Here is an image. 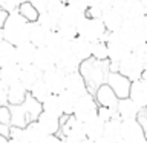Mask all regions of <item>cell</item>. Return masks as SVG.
<instances>
[{
	"label": "cell",
	"mask_w": 147,
	"mask_h": 143,
	"mask_svg": "<svg viewBox=\"0 0 147 143\" xmlns=\"http://www.w3.org/2000/svg\"><path fill=\"white\" fill-rule=\"evenodd\" d=\"M29 94L34 97V99H37L38 101H43L46 97H48L49 94H52V92L49 91V88L46 86V83L43 82V78H41L40 82H37L35 85L29 89Z\"/></svg>",
	"instance_id": "obj_41"
},
{
	"label": "cell",
	"mask_w": 147,
	"mask_h": 143,
	"mask_svg": "<svg viewBox=\"0 0 147 143\" xmlns=\"http://www.w3.org/2000/svg\"><path fill=\"white\" fill-rule=\"evenodd\" d=\"M80 72L83 74V77H84L89 91L95 92L96 88H98L101 83L106 82V77H107L109 69H106L104 62L90 57V59L84 60V62H81Z\"/></svg>",
	"instance_id": "obj_3"
},
{
	"label": "cell",
	"mask_w": 147,
	"mask_h": 143,
	"mask_svg": "<svg viewBox=\"0 0 147 143\" xmlns=\"http://www.w3.org/2000/svg\"><path fill=\"white\" fill-rule=\"evenodd\" d=\"M80 65H81V62L69 51V52L63 54L61 57L57 60V65H55V66L60 68L64 74H69V72L78 71V69H80Z\"/></svg>",
	"instance_id": "obj_30"
},
{
	"label": "cell",
	"mask_w": 147,
	"mask_h": 143,
	"mask_svg": "<svg viewBox=\"0 0 147 143\" xmlns=\"http://www.w3.org/2000/svg\"><path fill=\"white\" fill-rule=\"evenodd\" d=\"M106 43H107V51H109V63H110L109 69L110 71H118V63L132 52V48L129 46V43L119 31L107 32Z\"/></svg>",
	"instance_id": "obj_2"
},
{
	"label": "cell",
	"mask_w": 147,
	"mask_h": 143,
	"mask_svg": "<svg viewBox=\"0 0 147 143\" xmlns=\"http://www.w3.org/2000/svg\"><path fill=\"white\" fill-rule=\"evenodd\" d=\"M94 95H95L96 101H98V106H109V108H115L118 103V99H119L107 82L101 83L95 89Z\"/></svg>",
	"instance_id": "obj_15"
},
{
	"label": "cell",
	"mask_w": 147,
	"mask_h": 143,
	"mask_svg": "<svg viewBox=\"0 0 147 143\" xmlns=\"http://www.w3.org/2000/svg\"><path fill=\"white\" fill-rule=\"evenodd\" d=\"M8 143H25L22 138H16V137H8Z\"/></svg>",
	"instance_id": "obj_54"
},
{
	"label": "cell",
	"mask_w": 147,
	"mask_h": 143,
	"mask_svg": "<svg viewBox=\"0 0 147 143\" xmlns=\"http://www.w3.org/2000/svg\"><path fill=\"white\" fill-rule=\"evenodd\" d=\"M3 40V32H2V28H0V42Z\"/></svg>",
	"instance_id": "obj_57"
},
{
	"label": "cell",
	"mask_w": 147,
	"mask_h": 143,
	"mask_svg": "<svg viewBox=\"0 0 147 143\" xmlns=\"http://www.w3.org/2000/svg\"><path fill=\"white\" fill-rule=\"evenodd\" d=\"M49 34H51V31L46 29L45 26H41L38 22H32L29 25V42L34 43L37 48L48 45Z\"/></svg>",
	"instance_id": "obj_23"
},
{
	"label": "cell",
	"mask_w": 147,
	"mask_h": 143,
	"mask_svg": "<svg viewBox=\"0 0 147 143\" xmlns=\"http://www.w3.org/2000/svg\"><path fill=\"white\" fill-rule=\"evenodd\" d=\"M37 120L48 134H58L61 129V117H57V115L49 114L46 111H41Z\"/></svg>",
	"instance_id": "obj_24"
},
{
	"label": "cell",
	"mask_w": 147,
	"mask_h": 143,
	"mask_svg": "<svg viewBox=\"0 0 147 143\" xmlns=\"http://www.w3.org/2000/svg\"><path fill=\"white\" fill-rule=\"evenodd\" d=\"M80 143H94V140H92V138H89V137H84Z\"/></svg>",
	"instance_id": "obj_55"
},
{
	"label": "cell",
	"mask_w": 147,
	"mask_h": 143,
	"mask_svg": "<svg viewBox=\"0 0 147 143\" xmlns=\"http://www.w3.org/2000/svg\"><path fill=\"white\" fill-rule=\"evenodd\" d=\"M101 20H103L107 32H115V31L121 29V26L124 23V17L119 11H117L113 6H110L107 9H104L103 16H101Z\"/></svg>",
	"instance_id": "obj_20"
},
{
	"label": "cell",
	"mask_w": 147,
	"mask_h": 143,
	"mask_svg": "<svg viewBox=\"0 0 147 143\" xmlns=\"http://www.w3.org/2000/svg\"><path fill=\"white\" fill-rule=\"evenodd\" d=\"M29 25L31 23L18 12V9L11 11L5 25L2 26L3 40L16 46L23 43V42H28L29 40Z\"/></svg>",
	"instance_id": "obj_1"
},
{
	"label": "cell",
	"mask_w": 147,
	"mask_h": 143,
	"mask_svg": "<svg viewBox=\"0 0 147 143\" xmlns=\"http://www.w3.org/2000/svg\"><path fill=\"white\" fill-rule=\"evenodd\" d=\"M133 52H135L138 55V59L146 65L147 63V42H146V43H142L141 46H138L136 49H133Z\"/></svg>",
	"instance_id": "obj_46"
},
{
	"label": "cell",
	"mask_w": 147,
	"mask_h": 143,
	"mask_svg": "<svg viewBox=\"0 0 147 143\" xmlns=\"http://www.w3.org/2000/svg\"><path fill=\"white\" fill-rule=\"evenodd\" d=\"M8 16H9V11H8V9H5L2 5H0V28L5 25V22H6Z\"/></svg>",
	"instance_id": "obj_51"
},
{
	"label": "cell",
	"mask_w": 147,
	"mask_h": 143,
	"mask_svg": "<svg viewBox=\"0 0 147 143\" xmlns=\"http://www.w3.org/2000/svg\"><path fill=\"white\" fill-rule=\"evenodd\" d=\"M66 89L72 91L74 94H77L78 97L89 92V88H87V83L83 77V74L78 71H74V72H69L66 74Z\"/></svg>",
	"instance_id": "obj_19"
},
{
	"label": "cell",
	"mask_w": 147,
	"mask_h": 143,
	"mask_svg": "<svg viewBox=\"0 0 147 143\" xmlns=\"http://www.w3.org/2000/svg\"><path fill=\"white\" fill-rule=\"evenodd\" d=\"M129 97L135 101L136 106L141 111L147 109V82H144L142 78L132 80L130 91H129Z\"/></svg>",
	"instance_id": "obj_14"
},
{
	"label": "cell",
	"mask_w": 147,
	"mask_h": 143,
	"mask_svg": "<svg viewBox=\"0 0 147 143\" xmlns=\"http://www.w3.org/2000/svg\"><path fill=\"white\" fill-rule=\"evenodd\" d=\"M28 88L18 80L16 83L8 86V105L14 106V105H22L25 101L26 95H28Z\"/></svg>",
	"instance_id": "obj_26"
},
{
	"label": "cell",
	"mask_w": 147,
	"mask_h": 143,
	"mask_svg": "<svg viewBox=\"0 0 147 143\" xmlns=\"http://www.w3.org/2000/svg\"><path fill=\"white\" fill-rule=\"evenodd\" d=\"M17 9H18V12H20L22 16L25 17L29 23L37 22V18H38V14H40L38 11H37V8H35L34 5H32V3L29 2V0H28V2H23V3H22Z\"/></svg>",
	"instance_id": "obj_39"
},
{
	"label": "cell",
	"mask_w": 147,
	"mask_h": 143,
	"mask_svg": "<svg viewBox=\"0 0 147 143\" xmlns=\"http://www.w3.org/2000/svg\"><path fill=\"white\" fill-rule=\"evenodd\" d=\"M55 31H58V32H60V35L64 37V39L69 40V42H72V40L78 35V26L71 25V23L63 22V20L60 22V25H58V28H57Z\"/></svg>",
	"instance_id": "obj_40"
},
{
	"label": "cell",
	"mask_w": 147,
	"mask_h": 143,
	"mask_svg": "<svg viewBox=\"0 0 147 143\" xmlns=\"http://www.w3.org/2000/svg\"><path fill=\"white\" fill-rule=\"evenodd\" d=\"M41 105H43V111H46V112L54 114V115H57V117H64L58 94H49L43 101H41Z\"/></svg>",
	"instance_id": "obj_33"
},
{
	"label": "cell",
	"mask_w": 147,
	"mask_h": 143,
	"mask_svg": "<svg viewBox=\"0 0 147 143\" xmlns=\"http://www.w3.org/2000/svg\"><path fill=\"white\" fill-rule=\"evenodd\" d=\"M121 125L123 120L118 117V114L104 123V136H107L113 140H118L121 137Z\"/></svg>",
	"instance_id": "obj_37"
},
{
	"label": "cell",
	"mask_w": 147,
	"mask_h": 143,
	"mask_svg": "<svg viewBox=\"0 0 147 143\" xmlns=\"http://www.w3.org/2000/svg\"><path fill=\"white\" fill-rule=\"evenodd\" d=\"M66 5H71V6H74V8L86 11V9L92 5V0H66Z\"/></svg>",
	"instance_id": "obj_44"
},
{
	"label": "cell",
	"mask_w": 147,
	"mask_h": 143,
	"mask_svg": "<svg viewBox=\"0 0 147 143\" xmlns=\"http://www.w3.org/2000/svg\"><path fill=\"white\" fill-rule=\"evenodd\" d=\"M129 143H140L144 138H147L146 131L142 128V125L140 123L138 118H129V120H123L121 125V137Z\"/></svg>",
	"instance_id": "obj_10"
},
{
	"label": "cell",
	"mask_w": 147,
	"mask_h": 143,
	"mask_svg": "<svg viewBox=\"0 0 147 143\" xmlns=\"http://www.w3.org/2000/svg\"><path fill=\"white\" fill-rule=\"evenodd\" d=\"M5 3V0H0V5H3Z\"/></svg>",
	"instance_id": "obj_59"
},
{
	"label": "cell",
	"mask_w": 147,
	"mask_h": 143,
	"mask_svg": "<svg viewBox=\"0 0 147 143\" xmlns=\"http://www.w3.org/2000/svg\"><path fill=\"white\" fill-rule=\"evenodd\" d=\"M48 48L52 51V54L55 55V59H60L63 54H66L71 51V42L66 40L64 37L60 35L58 31H51L49 34V40H48Z\"/></svg>",
	"instance_id": "obj_17"
},
{
	"label": "cell",
	"mask_w": 147,
	"mask_h": 143,
	"mask_svg": "<svg viewBox=\"0 0 147 143\" xmlns=\"http://www.w3.org/2000/svg\"><path fill=\"white\" fill-rule=\"evenodd\" d=\"M118 117L121 120H129V118H138L141 109L136 106V103L133 101L130 97H121L118 99V103L115 106Z\"/></svg>",
	"instance_id": "obj_16"
},
{
	"label": "cell",
	"mask_w": 147,
	"mask_h": 143,
	"mask_svg": "<svg viewBox=\"0 0 147 143\" xmlns=\"http://www.w3.org/2000/svg\"><path fill=\"white\" fill-rule=\"evenodd\" d=\"M106 82L110 85V88L115 91V94L119 99L121 97H129V91H130V85H132V80L129 77L123 76L119 71H110L109 69Z\"/></svg>",
	"instance_id": "obj_12"
},
{
	"label": "cell",
	"mask_w": 147,
	"mask_h": 143,
	"mask_svg": "<svg viewBox=\"0 0 147 143\" xmlns=\"http://www.w3.org/2000/svg\"><path fill=\"white\" fill-rule=\"evenodd\" d=\"M11 108V126H18V128H25L29 123V118L25 112L23 105H14L9 106Z\"/></svg>",
	"instance_id": "obj_36"
},
{
	"label": "cell",
	"mask_w": 147,
	"mask_h": 143,
	"mask_svg": "<svg viewBox=\"0 0 147 143\" xmlns=\"http://www.w3.org/2000/svg\"><path fill=\"white\" fill-rule=\"evenodd\" d=\"M34 65L45 72L57 65V59H55V55L48 46H38L34 55Z\"/></svg>",
	"instance_id": "obj_18"
},
{
	"label": "cell",
	"mask_w": 147,
	"mask_h": 143,
	"mask_svg": "<svg viewBox=\"0 0 147 143\" xmlns=\"http://www.w3.org/2000/svg\"><path fill=\"white\" fill-rule=\"evenodd\" d=\"M98 114V101H96L95 95L92 92H86L78 97L77 105L74 108V115L80 120V122L84 123L86 120L92 118L94 115Z\"/></svg>",
	"instance_id": "obj_7"
},
{
	"label": "cell",
	"mask_w": 147,
	"mask_h": 143,
	"mask_svg": "<svg viewBox=\"0 0 147 143\" xmlns=\"http://www.w3.org/2000/svg\"><path fill=\"white\" fill-rule=\"evenodd\" d=\"M71 52L75 55L80 62H84V60L92 57V43L87 42L86 39H83V37L77 35L75 39L71 42Z\"/></svg>",
	"instance_id": "obj_21"
},
{
	"label": "cell",
	"mask_w": 147,
	"mask_h": 143,
	"mask_svg": "<svg viewBox=\"0 0 147 143\" xmlns=\"http://www.w3.org/2000/svg\"><path fill=\"white\" fill-rule=\"evenodd\" d=\"M29 2L37 8V11H38V12H43V11H46V9H48L49 0H29Z\"/></svg>",
	"instance_id": "obj_47"
},
{
	"label": "cell",
	"mask_w": 147,
	"mask_h": 143,
	"mask_svg": "<svg viewBox=\"0 0 147 143\" xmlns=\"http://www.w3.org/2000/svg\"><path fill=\"white\" fill-rule=\"evenodd\" d=\"M103 12H104L103 9L98 8V6H96V5H94V3H92L90 6L86 9V16H87V17H94V18H101Z\"/></svg>",
	"instance_id": "obj_45"
},
{
	"label": "cell",
	"mask_w": 147,
	"mask_h": 143,
	"mask_svg": "<svg viewBox=\"0 0 147 143\" xmlns=\"http://www.w3.org/2000/svg\"><path fill=\"white\" fill-rule=\"evenodd\" d=\"M112 6L123 14L124 20L144 18L146 14V5L142 0H113Z\"/></svg>",
	"instance_id": "obj_8"
},
{
	"label": "cell",
	"mask_w": 147,
	"mask_h": 143,
	"mask_svg": "<svg viewBox=\"0 0 147 143\" xmlns=\"http://www.w3.org/2000/svg\"><path fill=\"white\" fill-rule=\"evenodd\" d=\"M92 3L94 5H96L98 8H101L104 11V9H107V8H110L113 5V0H92Z\"/></svg>",
	"instance_id": "obj_50"
},
{
	"label": "cell",
	"mask_w": 147,
	"mask_h": 143,
	"mask_svg": "<svg viewBox=\"0 0 147 143\" xmlns=\"http://www.w3.org/2000/svg\"><path fill=\"white\" fill-rule=\"evenodd\" d=\"M58 97H60V101H61V108H63L64 115L74 114V108H75V105H77L78 95L74 94L72 91H69V89L64 88V89L58 94Z\"/></svg>",
	"instance_id": "obj_35"
},
{
	"label": "cell",
	"mask_w": 147,
	"mask_h": 143,
	"mask_svg": "<svg viewBox=\"0 0 147 143\" xmlns=\"http://www.w3.org/2000/svg\"><path fill=\"white\" fill-rule=\"evenodd\" d=\"M92 57L101 62H109V51L106 40H98L92 43Z\"/></svg>",
	"instance_id": "obj_38"
},
{
	"label": "cell",
	"mask_w": 147,
	"mask_h": 143,
	"mask_svg": "<svg viewBox=\"0 0 147 143\" xmlns=\"http://www.w3.org/2000/svg\"><path fill=\"white\" fill-rule=\"evenodd\" d=\"M98 115L104 122H107L117 115V111H115V108H109V106H98Z\"/></svg>",
	"instance_id": "obj_43"
},
{
	"label": "cell",
	"mask_w": 147,
	"mask_h": 143,
	"mask_svg": "<svg viewBox=\"0 0 147 143\" xmlns=\"http://www.w3.org/2000/svg\"><path fill=\"white\" fill-rule=\"evenodd\" d=\"M11 132V125H0V134H3L5 137H9Z\"/></svg>",
	"instance_id": "obj_53"
},
{
	"label": "cell",
	"mask_w": 147,
	"mask_h": 143,
	"mask_svg": "<svg viewBox=\"0 0 147 143\" xmlns=\"http://www.w3.org/2000/svg\"><path fill=\"white\" fill-rule=\"evenodd\" d=\"M35 51H37V46L34 43H31L29 40L17 45V63L22 68L28 66V65H32L34 63Z\"/></svg>",
	"instance_id": "obj_22"
},
{
	"label": "cell",
	"mask_w": 147,
	"mask_h": 143,
	"mask_svg": "<svg viewBox=\"0 0 147 143\" xmlns=\"http://www.w3.org/2000/svg\"><path fill=\"white\" fill-rule=\"evenodd\" d=\"M118 71L123 74V76L129 77L130 80H136V78H141L142 71H144V63L138 59V55L133 52L129 54L127 57H124L121 62L118 63Z\"/></svg>",
	"instance_id": "obj_9"
},
{
	"label": "cell",
	"mask_w": 147,
	"mask_h": 143,
	"mask_svg": "<svg viewBox=\"0 0 147 143\" xmlns=\"http://www.w3.org/2000/svg\"><path fill=\"white\" fill-rule=\"evenodd\" d=\"M0 125H11V108H9V105H0Z\"/></svg>",
	"instance_id": "obj_42"
},
{
	"label": "cell",
	"mask_w": 147,
	"mask_h": 143,
	"mask_svg": "<svg viewBox=\"0 0 147 143\" xmlns=\"http://www.w3.org/2000/svg\"><path fill=\"white\" fill-rule=\"evenodd\" d=\"M46 136L48 132L38 123V120H32L25 128H22V140L25 143H43Z\"/></svg>",
	"instance_id": "obj_13"
},
{
	"label": "cell",
	"mask_w": 147,
	"mask_h": 143,
	"mask_svg": "<svg viewBox=\"0 0 147 143\" xmlns=\"http://www.w3.org/2000/svg\"><path fill=\"white\" fill-rule=\"evenodd\" d=\"M119 32L126 39L129 46L136 49L138 46L147 42V26L144 23V18H138V20H124Z\"/></svg>",
	"instance_id": "obj_4"
},
{
	"label": "cell",
	"mask_w": 147,
	"mask_h": 143,
	"mask_svg": "<svg viewBox=\"0 0 147 143\" xmlns=\"http://www.w3.org/2000/svg\"><path fill=\"white\" fill-rule=\"evenodd\" d=\"M94 143H117V140H113V138H110L107 136H101L100 138H96Z\"/></svg>",
	"instance_id": "obj_52"
},
{
	"label": "cell",
	"mask_w": 147,
	"mask_h": 143,
	"mask_svg": "<svg viewBox=\"0 0 147 143\" xmlns=\"http://www.w3.org/2000/svg\"><path fill=\"white\" fill-rule=\"evenodd\" d=\"M60 132L63 134L64 143H80L86 137L84 123L80 122L75 115H64V120L61 122V129Z\"/></svg>",
	"instance_id": "obj_6"
},
{
	"label": "cell",
	"mask_w": 147,
	"mask_h": 143,
	"mask_svg": "<svg viewBox=\"0 0 147 143\" xmlns=\"http://www.w3.org/2000/svg\"><path fill=\"white\" fill-rule=\"evenodd\" d=\"M17 63V46L6 40L0 42V66Z\"/></svg>",
	"instance_id": "obj_29"
},
{
	"label": "cell",
	"mask_w": 147,
	"mask_h": 143,
	"mask_svg": "<svg viewBox=\"0 0 147 143\" xmlns=\"http://www.w3.org/2000/svg\"><path fill=\"white\" fill-rule=\"evenodd\" d=\"M37 22H38L41 26H45L46 29L55 31V29L58 28L60 22H61V16H60V14H57V12H52V11H49V9H46V11H43V12L38 14Z\"/></svg>",
	"instance_id": "obj_31"
},
{
	"label": "cell",
	"mask_w": 147,
	"mask_h": 143,
	"mask_svg": "<svg viewBox=\"0 0 147 143\" xmlns=\"http://www.w3.org/2000/svg\"><path fill=\"white\" fill-rule=\"evenodd\" d=\"M20 74H22V66L18 63L0 66V82L9 86L20 80Z\"/></svg>",
	"instance_id": "obj_28"
},
{
	"label": "cell",
	"mask_w": 147,
	"mask_h": 143,
	"mask_svg": "<svg viewBox=\"0 0 147 143\" xmlns=\"http://www.w3.org/2000/svg\"><path fill=\"white\" fill-rule=\"evenodd\" d=\"M0 105H8V86L0 82Z\"/></svg>",
	"instance_id": "obj_48"
},
{
	"label": "cell",
	"mask_w": 147,
	"mask_h": 143,
	"mask_svg": "<svg viewBox=\"0 0 147 143\" xmlns=\"http://www.w3.org/2000/svg\"><path fill=\"white\" fill-rule=\"evenodd\" d=\"M23 108H25V112L28 115V118H29V122H32V120H37V117H38V114L43 111V105H41V101H38L37 99H34L29 92H28L26 99L25 101H23Z\"/></svg>",
	"instance_id": "obj_32"
},
{
	"label": "cell",
	"mask_w": 147,
	"mask_h": 143,
	"mask_svg": "<svg viewBox=\"0 0 147 143\" xmlns=\"http://www.w3.org/2000/svg\"><path fill=\"white\" fill-rule=\"evenodd\" d=\"M43 78V71L38 69L34 63L28 65V66L22 68V74H20V82L28 88V91L35 85L37 82H40Z\"/></svg>",
	"instance_id": "obj_25"
},
{
	"label": "cell",
	"mask_w": 147,
	"mask_h": 143,
	"mask_svg": "<svg viewBox=\"0 0 147 143\" xmlns=\"http://www.w3.org/2000/svg\"><path fill=\"white\" fill-rule=\"evenodd\" d=\"M43 82L52 94H60L66 88V74L60 68L54 66L43 72Z\"/></svg>",
	"instance_id": "obj_11"
},
{
	"label": "cell",
	"mask_w": 147,
	"mask_h": 143,
	"mask_svg": "<svg viewBox=\"0 0 147 143\" xmlns=\"http://www.w3.org/2000/svg\"><path fill=\"white\" fill-rule=\"evenodd\" d=\"M0 143H8V137H5L3 134H0Z\"/></svg>",
	"instance_id": "obj_56"
},
{
	"label": "cell",
	"mask_w": 147,
	"mask_h": 143,
	"mask_svg": "<svg viewBox=\"0 0 147 143\" xmlns=\"http://www.w3.org/2000/svg\"><path fill=\"white\" fill-rule=\"evenodd\" d=\"M43 143H64V138L60 137L58 134H48L45 137Z\"/></svg>",
	"instance_id": "obj_49"
},
{
	"label": "cell",
	"mask_w": 147,
	"mask_h": 143,
	"mask_svg": "<svg viewBox=\"0 0 147 143\" xmlns=\"http://www.w3.org/2000/svg\"><path fill=\"white\" fill-rule=\"evenodd\" d=\"M140 143H147V138H144V140H142V142H140Z\"/></svg>",
	"instance_id": "obj_58"
},
{
	"label": "cell",
	"mask_w": 147,
	"mask_h": 143,
	"mask_svg": "<svg viewBox=\"0 0 147 143\" xmlns=\"http://www.w3.org/2000/svg\"><path fill=\"white\" fill-rule=\"evenodd\" d=\"M78 35L86 39L87 42H90V43H94V42H98V40H106L107 29H106L101 18H94L86 16L83 18V22L78 25Z\"/></svg>",
	"instance_id": "obj_5"
},
{
	"label": "cell",
	"mask_w": 147,
	"mask_h": 143,
	"mask_svg": "<svg viewBox=\"0 0 147 143\" xmlns=\"http://www.w3.org/2000/svg\"><path fill=\"white\" fill-rule=\"evenodd\" d=\"M104 120L100 117L98 114L94 115L92 118L86 120L84 122V131H86V137L92 138V140H96L101 136H104Z\"/></svg>",
	"instance_id": "obj_27"
},
{
	"label": "cell",
	"mask_w": 147,
	"mask_h": 143,
	"mask_svg": "<svg viewBox=\"0 0 147 143\" xmlns=\"http://www.w3.org/2000/svg\"><path fill=\"white\" fill-rule=\"evenodd\" d=\"M84 17H86V11L74 8V6H71V5H66V8H64V11L61 14V20L63 22H67V23L75 25V26L80 25Z\"/></svg>",
	"instance_id": "obj_34"
}]
</instances>
